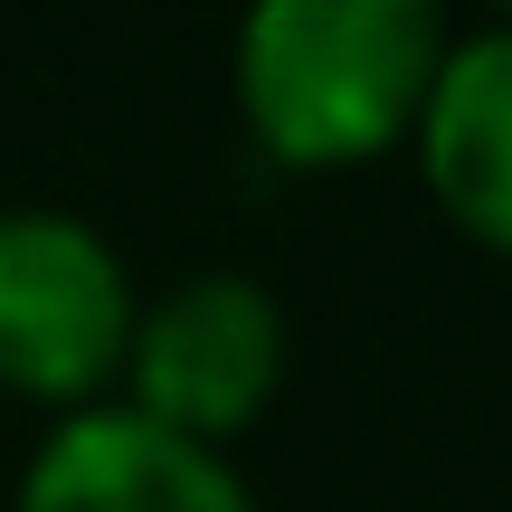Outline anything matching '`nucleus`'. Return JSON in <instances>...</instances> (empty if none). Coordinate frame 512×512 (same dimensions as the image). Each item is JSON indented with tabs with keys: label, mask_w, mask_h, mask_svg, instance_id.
Here are the masks:
<instances>
[{
	"label": "nucleus",
	"mask_w": 512,
	"mask_h": 512,
	"mask_svg": "<svg viewBox=\"0 0 512 512\" xmlns=\"http://www.w3.org/2000/svg\"><path fill=\"white\" fill-rule=\"evenodd\" d=\"M446 48V0H247L238 105L275 162H370L418 133Z\"/></svg>",
	"instance_id": "nucleus-1"
},
{
	"label": "nucleus",
	"mask_w": 512,
	"mask_h": 512,
	"mask_svg": "<svg viewBox=\"0 0 512 512\" xmlns=\"http://www.w3.org/2000/svg\"><path fill=\"white\" fill-rule=\"evenodd\" d=\"M133 275L76 209H0V389L48 408H105L133 361Z\"/></svg>",
	"instance_id": "nucleus-2"
},
{
	"label": "nucleus",
	"mask_w": 512,
	"mask_h": 512,
	"mask_svg": "<svg viewBox=\"0 0 512 512\" xmlns=\"http://www.w3.org/2000/svg\"><path fill=\"white\" fill-rule=\"evenodd\" d=\"M124 380H133L124 408L219 446L285 380V304L256 275H181L162 304H143Z\"/></svg>",
	"instance_id": "nucleus-3"
},
{
	"label": "nucleus",
	"mask_w": 512,
	"mask_h": 512,
	"mask_svg": "<svg viewBox=\"0 0 512 512\" xmlns=\"http://www.w3.org/2000/svg\"><path fill=\"white\" fill-rule=\"evenodd\" d=\"M10 512H256V494L219 446L114 399L48 427Z\"/></svg>",
	"instance_id": "nucleus-4"
},
{
	"label": "nucleus",
	"mask_w": 512,
	"mask_h": 512,
	"mask_svg": "<svg viewBox=\"0 0 512 512\" xmlns=\"http://www.w3.org/2000/svg\"><path fill=\"white\" fill-rule=\"evenodd\" d=\"M418 171L465 238L512 256V19L446 48L418 114Z\"/></svg>",
	"instance_id": "nucleus-5"
},
{
	"label": "nucleus",
	"mask_w": 512,
	"mask_h": 512,
	"mask_svg": "<svg viewBox=\"0 0 512 512\" xmlns=\"http://www.w3.org/2000/svg\"><path fill=\"white\" fill-rule=\"evenodd\" d=\"M494 10H512V0H494Z\"/></svg>",
	"instance_id": "nucleus-6"
}]
</instances>
